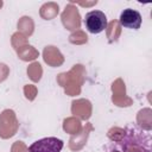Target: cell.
<instances>
[{"mask_svg": "<svg viewBox=\"0 0 152 152\" xmlns=\"http://www.w3.org/2000/svg\"><path fill=\"white\" fill-rule=\"evenodd\" d=\"M83 23H84L87 31L94 34L101 33L108 26V20H107L106 14L102 11H97V10L88 12L84 17Z\"/></svg>", "mask_w": 152, "mask_h": 152, "instance_id": "cell-1", "label": "cell"}, {"mask_svg": "<svg viewBox=\"0 0 152 152\" xmlns=\"http://www.w3.org/2000/svg\"><path fill=\"white\" fill-rule=\"evenodd\" d=\"M64 146L63 140L56 137H48L34 141L30 147V152H61Z\"/></svg>", "mask_w": 152, "mask_h": 152, "instance_id": "cell-2", "label": "cell"}, {"mask_svg": "<svg viewBox=\"0 0 152 152\" xmlns=\"http://www.w3.org/2000/svg\"><path fill=\"white\" fill-rule=\"evenodd\" d=\"M119 21L121 26L126 28H132V30H138L141 26V14L133 10V8H126L120 13Z\"/></svg>", "mask_w": 152, "mask_h": 152, "instance_id": "cell-3", "label": "cell"}]
</instances>
